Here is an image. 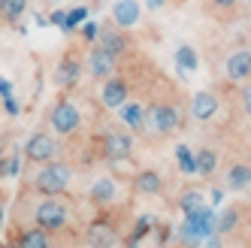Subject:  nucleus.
<instances>
[{"label":"nucleus","instance_id":"obj_36","mask_svg":"<svg viewBox=\"0 0 251 248\" xmlns=\"http://www.w3.org/2000/svg\"><path fill=\"white\" fill-rule=\"evenodd\" d=\"M3 215H6V209H3V200H0V227H3Z\"/></svg>","mask_w":251,"mask_h":248},{"label":"nucleus","instance_id":"obj_12","mask_svg":"<svg viewBox=\"0 0 251 248\" xmlns=\"http://www.w3.org/2000/svg\"><path fill=\"white\" fill-rule=\"evenodd\" d=\"M191 115L197 121H209L218 115V97H215L212 91H197L191 97Z\"/></svg>","mask_w":251,"mask_h":248},{"label":"nucleus","instance_id":"obj_17","mask_svg":"<svg viewBox=\"0 0 251 248\" xmlns=\"http://www.w3.org/2000/svg\"><path fill=\"white\" fill-rule=\"evenodd\" d=\"M133 185H136L139 194H146V197H154V194L164 191V179H160L154 170H142V173L136 175V182H133Z\"/></svg>","mask_w":251,"mask_h":248},{"label":"nucleus","instance_id":"obj_33","mask_svg":"<svg viewBox=\"0 0 251 248\" xmlns=\"http://www.w3.org/2000/svg\"><path fill=\"white\" fill-rule=\"evenodd\" d=\"M212 3L218 6V9H233V6L239 3V0H212Z\"/></svg>","mask_w":251,"mask_h":248},{"label":"nucleus","instance_id":"obj_8","mask_svg":"<svg viewBox=\"0 0 251 248\" xmlns=\"http://www.w3.org/2000/svg\"><path fill=\"white\" fill-rule=\"evenodd\" d=\"M224 73L230 82H248L251 79V49H236L233 55H227V64H224Z\"/></svg>","mask_w":251,"mask_h":248},{"label":"nucleus","instance_id":"obj_9","mask_svg":"<svg viewBox=\"0 0 251 248\" xmlns=\"http://www.w3.org/2000/svg\"><path fill=\"white\" fill-rule=\"evenodd\" d=\"M100 100H103L106 109H118L121 103H127V82H124L121 76H109V79H103Z\"/></svg>","mask_w":251,"mask_h":248},{"label":"nucleus","instance_id":"obj_32","mask_svg":"<svg viewBox=\"0 0 251 248\" xmlns=\"http://www.w3.org/2000/svg\"><path fill=\"white\" fill-rule=\"evenodd\" d=\"M146 6H149L151 12H160V9L167 6V0H146Z\"/></svg>","mask_w":251,"mask_h":248},{"label":"nucleus","instance_id":"obj_21","mask_svg":"<svg viewBox=\"0 0 251 248\" xmlns=\"http://www.w3.org/2000/svg\"><path fill=\"white\" fill-rule=\"evenodd\" d=\"M194 161H197V175H212L215 170H218V154H215L212 149L194 151Z\"/></svg>","mask_w":251,"mask_h":248},{"label":"nucleus","instance_id":"obj_2","mask_svg":"<svg viewBox=\"0 0 251 248\" xmlns=\"http://www.w3.org/2000/svg\"><path fill=\"white\" fill-rule=\"evenodd\" d=\"M49 121H51V130H55V133L70 136V133H76V130H79L82 115H79V109H76V103L58 100L55 106H51V112H49Z\"/></svg>","mask_w":251,"mask_h":248},{"label":"nucleus","instance_id":"obj_37","mask_svg":"<svg viewBox=\"0 0 251 248\" xmlns=\"http://www.w3.org/2000/svg\"><path fill=\"white\" fill-rule=\"evenodd\" d=\"M0 161H3V143H0Z\"/></svg>","mask_w":251,"mask_h":248},{"label":"nucleus","instance_id":"obj_7","mask_svg":"<svg viewBox=\"0 0 251 248\" xmlns=\"http://www.w3.org/2000/svg\"><path fill=\"white\" fill-rule=\"evenodd\" d=\"M149 124L160 133V136H170L173 130H178V109L167 103H157L149 109Z\"/></svg>","mask_w":251,"mask_h":248},{"label":"nucleus","instance_id":"obj_29","mask_svg":"<svg viewBox=\"0 0 251 248\" xmlns=\"http://www.w3.org/2000/svg\"><path fill=\"white\" fill-rule=\"evenodd\" d=\"M3 106L9 115H19V103H15V97H3Z\"/></svg>","mask_w":251,"mask_h":248},{"label":"nucleus","instance_id":"obj_5","mask_svg":"<svg viewBox=\"0 0 251 248\" xmlns=\"http://www.w3.org/2000/svg\"><path fill=\"white\" fill-rule=\"evenodd\" d=\"M55 154H58V143L49 133H33L25 143V157L30 164H49L55 161Z\"/></svg>","mask_w":251,"mask_h":248},{"label":"nucleus","instance_id":"obj_14","mask_svg":"<svg viewBox=\"0 0 251 248\" xmlns=\"http://www.w3.org/2000/svg\"><path fill=\"white\" fill-rule=\"evenodd\" d=\"M97 46H103L109 55H115V58H121L124 51H127V37L121 33V27H100V37H97Z\"/></svg>","mask_w":251,"mask_h":248},{"label":"nucleus","instance_id":"obj_15","mask_svg":"<svg viewBox=\"0 0 251 248\" xmlns=\"http://www.w3.org/2000/svg\"><path fill=\"white\" fill-rule=\"evenodd\" d=\"M118 115H121V121L127 124L130 130H142L149 124V112H146V106H142V103H130V100L121 103L118 106Z\"/></svg>","mask_w":251,"mask_h":248},{"label":"nucleus","instance_id":"obj_24","mask_svg":"<svg viewBox=\"0 0 251 248\" xmlns=\"http://www.w3.org/2000/svg\"><path fill=\"white\" fill-rule=\"evenodd\" d=\"M176 161H178V170H182L185 175H194V173H197L194 151H191L188 146H178V149H176Z\"/></svg>","mask_w":251,"mask_h":248},{"label":"nucleus","instance_id":"obj_39","mask_svg":"<svg viewBox=\"0 0 251 248\" xmlns=\"http://www.w3.org/2000/svg\"><path fill=\"white\" fill-rule=\"evenodd\" d=\"M0 248H6V245H0Z\"/></svg>","mask_w":251,"mask_h":248},{"label":"nucleus","instance_id":"obj_6","mask_svg":"<svg viewBox=\"0 0 251 248\" xmlns=\"http://www.w3.org/2000/svg\"><path fill=\"white\" fill-rule=\"evenodd\" d=\"M115 64H118V58L109 55L103 46H94L91 51H88V61H85L88 73H91L94 79H109V76H115Z\"/></svg>","mask_w":251,"mask_h":248},{"label":"nucleus","instance_id":"obj_13","mask_svg":"<svg viewBox=\"0 0 251 248\" xmlns=\"http://www.w3.org/2000/svg\"><path fill=\"white\" fill-rule=\"evenodd\" d=\"M85 239H88V248H115L118 233H115V230L106 224V221H94L91 227H88Z\"/></svg>","mask_w":251,"mask_h":248},{"label":"nucleus","instance_id":"obj_20","mask_svg":"<svg viewBox=\"0 0 251 248\" xmlns=\"http://www.w3.org/2000/svg\"><path fill=\"white\" fill-rule=\"evenodd\" d=\"M27 6H30V0H0V19L15 25L27 12Z\"/></svg>","mask_w":251,"mask_h":248},{"label":"nucleus","instance_id":"obj_28","mask_svg":"<svg viewBox=\"0 0 251 248\" xmlns=\"http://www.w3.org/2000/svg\"><path fill=\"white\" fill-rule=\"evenodd\" d=\"M242 112L251 118V85H245V88H242Z\"/></svg>","mask_w":251,"mask_h":248},{"label":"nucleus","instance_id":"obj_34","mask_svg":"<svg viewBox=\"0 0 251 248\" xmlns=\"http://www.w3.org/2000/svg\"><path fill=\"white\" fill-rule=\"evenodd\" d=\"M0 94H3V97H12V88H9L6 79H0Z\"/></svg>","mask_w":251,"mask_h":248},{"label":"nucleus","instance_id":"obj_26","mask_svg":"<svg viewBox=\"0 0 251 248\" xmlns=\"http://www.w3.org/2000/svg\"><path fill=\"white\" fill-rule=\"evenodd\" d=\"M85 15H88V9H85V6L70 9V12H67V19H64V27H61V30H76V27L85 22Z\"/></svg>","mask_w":251,"mask_h":248},{"label":"nucleus","instance_id":"obj_23","mask_svg":"<svg viewBox=\"0 0 251 248\" xmlns=\"http://www.w3.org/2000/svg\"><path fill=\"white\" fill-rule=\"evenodd\" d=\"M178 206H182L185 215H197V212H203V209H206V200H203V194H200V191H185V194H182V200H178Z\"/></svg>","mask_w":251,"mask_h":248},{"label":"nucleus","instance_id":"obj_30","mask_svg":"<svg viewBox=\"0 0 251 248\" xmlns=\"http://www.w3.org/2000/svg\"><path fill=\"white\" fill-rule=\"evenodd\" d=\"M206 248H224V245H221V233H212V236H206Z\"/></svg>","mask_w":251,"mask_h":248},{"label":"nucleus","instance_id":"obj_16","mask_svg":"<svg viewBox=\"0 0 251 248\" xmlns=\"http://www.w3.org/2000/svg\"><path fill=\"white\" fill-rule=\"evenodd\" d=\"M115 194H118L115 182L103 175V179H97V182L91 185V191H88V197H91V203H97V206H106V203H112V200H115Z\"/></svg>","mask_w":251,"mask_h":248},{"label":"nucleus","instance_id":"obj_1","mask_svg":"<svg viewBox=\"0 0 251 248\" xmlns=\"http://www.w3.org/2000/svg\"><path fill=\"white\" fill-rule=\"evenodd\" d=\"M70 179H73V170H70V164L49 161V164H43V170L37 173V182H33V188H37L43 197H58V194H64V191L70 188Z\"/></svg>","mask_w":251,"mask_h":248},{"label":"nucleus","instance_id":"obj_25","mask_svg":"<svg viewBox=\"0 0 251 248\" xmlns=\"http://www.w3.org/2000/svg\"><path fill=\"white\" fill-rule=\"evenodd\" d=\"M239 224V212L236 209H221V215H218V233H230L233 227Z\"/></svg>","mask_w":251,"mask_h":248},{"label":"nucleus","instance_id":"obj_4","mask_svg":"<svg viewBox=\"0 0 251 248\" xmlns=\"http://www.w3.org/2000/svg\"><path fill=\"white\" fill-rule=\"evenodd\" d=\"M103 154H106V161H112V164L127 161L133 154V136L127 130H109L103 139Z\"/></svg>","mask_w":251,"mask_h":248},{"label":"nucleus","instance_id":"obj_31","mask_svg":"<svg viewBox=\"0 0 251 248\" xmlns=\"http://www.w3.org/2000/svg\"><path fill=\"white\" fill-rule=\"evenodd\" d=\"M64 19H67V12H61V9H55V12H51V25H58V27H64Z\"/></svg>","mask_w":251,"mask_h":248},{"label":"nucleus","instance_id":"obj_3","mask_svg":"<svg viewBox=\"0 0 251 248\" xmlns=\"http://www.w3.org/2000/svg\"><path fill=\"white\" fill-rule=\"evenodd\" d=\"M33 218H37V227H43L46 233H51V230H61L67 224V206L55 197H46L37 212H33Z\"/></svg>","mask_w":251,"mask_h":248},{"label":"nucleus","instance_id":"obj_11","mask_svg":"<svg viewBox=\"0 0 251 248\" xmlns=\"http://www.w3.org/2000/svg\"><path fill=\"white\" fill-rule=\"evenodd\" d=\"M82 76V61L73 58V55H64L61 64L55 67V85L58 88H73Z\"/></svg>","mask_w":251,"mask_h":248},{"label":"nucleus","instance_id":"obj_18","mask_svg":"<svg viewBox=\"0 0 251 248\" xmlns=\"http://www.w3.org/2000/svg\"><path fill=\"white\" fill-rule=\"evenodd\" d=\"M173 58H176V67L182 70V73H197V70H200V55H197L194 46H178Z\"/></svg>","mask_w":251,"mask_h":248},{"label":"nucleus","instance_id":"obj_10","mask_svg":"<svg viewBox=\"0 0 251 248\" xmlns=\"http://www.w3.org/2000/svg\"><path fill=\"white\" fill-rule=\"evenodd\" d=\"M139 15H142V6L136 0H115L112 6V25L127 30V27H136L139 25Z\"/></svg>","mask_w":251,"mask_h":248},{"label":"nucleus","instance_id":"obj_38","mask_svg":"<svg viewBox=\"0 0 251 248\" xmlns=\"http://www.w3.org/2000/svg\"><path fill=\"white\" fill-rule=\"evenodd\" d=\"M245 3H248V6H251V0H245Z\"/></svg>","mask_w":251,"mask_h":248},{"label":"nucleus","instance_id":"obj_27","mask_svg":"<svg viewBox=\"0 0 251 248\" xmlns=\"http://www.w3.org/2000/svg\"><path fill=\"white\" fill-rule=\"evenodd\" d=\"M82 37H85L88 43H97V37H100V25H97V22H85Z\"/></svg>","mask_w":251,"mask_h":248},{"label":"nucleus","instance_id":"obj_35","mask_svg":"<svg viewBox=\"0 0 251 248\" xmlns=\"http://www.w3.org/2000/svg\"><path fill=\"white\" fill-rule=\"evenodd\" d=\"M221 200H224V191H218V188H215V191H212V203H215V206H218Z\"/></svg>","mask_w":251,"mask_h":248},{"label":"nucleus","instance_id":"obj_22","mask_svg":"<svg viewBox=\"0 0 251 248\" xmlns=\"http://www.w3.org/2000/svg\"><path fill=\"white\" fill-rule=\"evenodd\" d=\"M19 248H49V233L43 227H30L19 236Z\"/></svg>","mask_w":251,"mask_h":248},{"label":"nucleus","instance_id":"obj_19","mask_svg":"<svg viewBox=\"0 0 251 248\" xmlns=\"http://www.w3.org/2000/svg\"><path fill=\"white\" fill-rule=\"evenodd\" d=\"M227 188L230 191H245V188H251V167L248 164H233L227 170Z\"/></svg>","mask_w":251,"mask_h":248}]
</instances>
